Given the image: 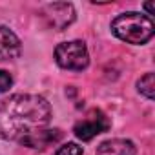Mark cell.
Here are the masks:
<instances>
[{
	"label": "cell",
	"instance_id": "6da1fadb",
	"mask_svg": "<svg viewBox=\"0 0 155 155\" xmlns=\"http://www.w3.org/2000/svg\"><path fill=\"white\" fill-rule=\"evenodd\" d=\"M51 120L49 102L33 93H17L0 101V137L24 144L33 135L48 130Z\"/></svg>",
	"mask_w": 155,
	"mask_h": 155
},
{
	"label": "cell",
	"instance_id": "7a4b0ae2",
	"mask_svg": "<svg viewBox=\"0 0 155 155\" xmlns=\"http://www.w3.org/2000/svg\"><path fill=\"white\" fill-rule=\"evenodd\" d=\"M111 33L128 44L139 46V44H146L153 37L155 26H153L151 17L130 11V13H122L111 20Z\"/></svg>",
	"mask_w": 155,
	"mask_h": 155
},
{
	"label": "cell",
	"instance_id": "3957f363",
	"mask_svg": "<svg viewBox=\"0 0 155 155\" xmlns=\"http://www.w3.org/2000/svg\"><path fill=\"white\" fill-rule=\"evenodd\" d=\"M55 60L62 69L69 71H82L90 64L88 48L82 40H69L62 42L55 49Z\"/></svg>",
	"mask_w": 155,
	"mask_h": 155
},
{
	"label": "cell",
	"instance_id": "277c9868",
	"mask_svg": "<svg viewBox=\"0 0 155 155\" xmlns=\"http://www.w3.org/2000/svg\"><path fill=\"white\" fill-rule=\"evenodd\" d=\"M110 130V119L101 111V110H93L88 113L86 119L79 120L75 124L73 131L81 140H91L93 137H97L99 133H104Z\"/></svg>",
	"mask_w": 155,
	"mask_h": 155
},
{
	"label": "cell",
	"instance_id": "5b68a950",
	"mask_svg": "<svg viewBox=\"0 0 155 155\" xmlns=\"http://www.w3.org/2000/svg\"><path fill=\"white\" fill-rule=\"evenodd\" d=\"M42 17L49 28L62 31L75 20V9L68 2H55L42 9Z\"/></svg>",
	"mask_w": 155,
	"mask_h": 155
},
{
	"label": "cell",
	"instance_id": "8992f818",
	"mask_svg": "<svg viewBox=\"0 0 155 155\" xmlns=\"http://www.w3.org/2000/svg\"><path fill=\"white\" fill-rule=\"evenodd\" d=\"M22 51L18 37L6 26H0V60L17 58Z\"/></svg>",
	"mask_w": 155,
	"mask_h": 155
},
{
	"label": "cell",
	"instance_id": "52a82bcc",
	"mask_svg": "<svg viewBox=\"0 0 155 155\" xmlns=\"http://www.w3.org/2000/svg\"><path fill=\"white\" fill-rule=\"evenodd\" d=\"M97 155H137V148L128 139H110L99 144Z\"/></svg>",
	"mask_w": 155,
	"mask_h": 155
},
{
	"label": "cell",
	"instance_id": "ba28073f",
	"mask_svg": "<svg viewBox=\"0 0 155 155\" xmlns=\"http://www.w3.org/2000/svg\"><path fill=\"white\" fill-rule=\"evenodd\" d=\"M60 137H62L60 130H49V128H48V130H44V131H40V133H37V135H33L31 139H28L22 146L35 148V150H44L46 146L55 144Z\"/></svg>",
	"mask_w": 155,
	"mask_h": 155
},
{
	"label": "cell",
	"instance_id": "9c48e42d",
	"mask_svg": "<svg viewBox=\"0 0 155 155\" xmlns=\"http://www.w3.org/2000/svg\"><path fill=\"white\" fill-rule=\"evenodd\" d=\"M137 90L140 95H144L146 99H153V90H155V82H153V73H146L144 77H140V81L137 82Z\"/></svg>",
	"mask_w": 155,
	"mask_h": 155
},
{
	"label": "cell",
	"instance_id": "30bf717a",
	"mask_svg": "<svg viewBox=\"0 0 155 155\" xmlns=\"http://www.w3.org/2000/svg\"><path fill=\"white\" fill-rule=\"evenodd\" d=\"M55 155H82V146H79L77 142H68L60 146Z\"/></svg>",
	"mask_w": 155,
	"mask_h": 155
},
{
	"label": "cell",
	"instance_id": "8fae6325",
	"mask_svg": "<svg viewBox=\"0 0 155 155\" xmlns=\"http://www.w3.org/2000/svg\"><path fill=\"white\" fill-rule=\"evenodd\" d=\"M11 86H13V77L9 75V71L0 69V93L8 91Z\"/></svg>",
	"mask_w": 155,
	"mask_h": 155
},
{
	"label": "cell",
	"instance_id": "7c38bea8",
	"mask_svg": "<svg viewBox=\"0 0 155 155\" xmlns=\"http://www.w3.org/2000/svg\"><path fill=\"white\" fill-rule=\"evenodd\" d=\"M144 9L148 11V15H153V6H151V2H146V4H144Z\"/></svg>",
	"mask_w": 155,
	"mask_h": 155
}]
</instances>
